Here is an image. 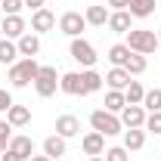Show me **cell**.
I'll return each instance as SVG.
<instances>
[{
    "label": "cell",
    "instance_id": "6da1fadb",
    "mask_svg": "<svg viewBox=\"0 0 161 161\" xmlns=\"http://www.w3.org/2000/svg\"><path fill=\"white\" fill-rule=\"evenodd\" d=\"M37 71H40L37 59H25V56H22L16 65H9V75H6V78H9L13 87H28V84H34Z\"/></svg>",
    "mask_w": 161,
    "mask_h": 161
},
{
    "label": "cell",
    "instance_id": "7a4b0ae2",
    "mask_svg": "<svg viewBox=\"0 0 161 161\" xmlns=\"http://www.w3.org/2000/svg\"><path fill=\"white\" fill-rule=\"evenodd\" d=\"M127 47H130L133 53L149 56V53L158 50V34L149 31V28H130V31H127Z\"/></svg>",
    "mask_w": 161,
    "mask_h": 161
},
{
    "label": "cell",
    "instance_id": "3957f363",
    "mask_svg": "<svg viewBox=\"0 0 161 161\" xmlns=\"http://www.w3.org/2000/svg\"><path fill=\"white\" fill-rule=\"evenodd\" d=\"M90 127H93V130H99L102 136H118V133H124L121 118H118V115H112V112H105V108L90 112Z\"/></svg>",
    "mask_w": 161,
    "mask_h": 161
},
{
    "label": "cell",
    "instance_id": "277c9868",
    "mask_svg": "<svg viewBox=\"0 0 161 161\" xmlns=\"http://www.w3.org/2000/svg\"><path fill=\"white\" fill-rule=\"evenodd\" d=\"M68 56L78 62L80 68H93L96 65V47L90 43V40H84V37H71V47H68Z\"/></svg>",
    "mask_w": 161,
    "mask_h": 161
},
{
    "label": "cell",
    "instance_id": "5b68a950",
    "mask_svg": "<svg viewBox=\"0 0 161 161\" xmlns=\"http://www.w3.org/2000/svg\"><path fill=\"white\" fill-rule=\"evenodd\" d=\"M34 90H37V96L50 99V96L59 90V71H56L53 65H40L37 78H34Z\"/></svg>",
    "mask_w": 161,
    "mask_h": 161
},
{
    "label": "cell",
    "instance_id": "8992f818",
    "mask_svg": "<svg viewBox=\"0 0 161 161\" xmlns=\"http://www.w3.org/2000/svg\"><path fill=\"white\" fill-rule=\"evenodd\" d=\"M84 28H87L84 13H75V9L62 13V19H59V31H62V34H68V37H80V34H84Z\"/></svg>",
    "mask_w": 161,
    "mask_h": 161
},
{
    "label": "cell",
    "instance_id": "52a82bcc",
    "mask_svg": "<svg viewBox=\"0 0 161 161\" xmlns=\"http://www.w3.org/2000/svg\"><path fill=\"white\" fill-rule=\"evenodd\" d=\"M146 115H149V112H146L142 105H124L118 118H121V124H124V130H133V127H142V124H146Z\"/></svg>",
    "mask_w": 161,
    "mask_h": 161
},
{
    "label": "cell",
    "instance_id": "ba28073f",
    "mask_svg": "<svg viewBox=\"0 0 161 161\" xmlns=\"http://www.w3.org/2000/svg\"><path fill=\"white\" fill-rule=\"evenodd\" d=\"M80 149H84V155H102L105 152V136H102L99 130H90V133H84L80 136Z\"/></svg>",
    "mask_w": 161,
    "mask_h": 161
},
{
    "label": "cell",
    "instance_id": "9c48e42d",
    "mask_svg": "<svg viewBox=\"0 0 161 161\" xmlns=\"http://www.w3.org/2000/svg\"><path fill=\"white\" fill-rule=\"evenodd\" d=\"M56 28V16L43 6V9H34L31 13V31L34 34H43V31H53Z\"/></svg>",
    "mask_w": 161,
    "mask_h": 161
},
{
    "label": "cell",
    "instance_id": "30bf717a",
    "mask_svg": "<svg viewBox=\"0 0 161 161\" xmlns=\"http://www.w3.org/2000/svg\"><path fill=\"white\" fill-rule=\"evenodd\" d=\"M0 28H3V37H9V40H19L22 34L28 31V25H25V19H22V16H3Z\"/></svg>",
    "mask_w": 161,
    "mask_h": 161
},
{
    "label": "cell",
    "instance_id": "8fae6325",
    "mask_svg": "<svg viewBox=\"0 0 161 161\" xmlns=\"http://www.w3.org/2000/svg\"><path fill=\"white\" fill-rule=\"evenodd\" d=\"M16 47H19V56H25V59H34L40 53V37L34 34V31H25L19 40H16Z\"/></svg>",
    "mask_w": 161,
    "mask_h": 161
},
{
    "label": "cell",
    "instance_id": "7c38bea8",
    "mask_svg": "<svg viewBox=\"0 0 161 161\" xmlns=\"http://www.w3.org/2000/svg\"><path fill=\"white\" fill-rule=\"evenodd\" d=\"M59 90H62V93H68V96H84V80H80V71L59 75Z\"/></svg>",
    "mask_w": 161,
    "mask_h": 161
},
{
    "label": "cell",
    "instance_id": "4fadbf2b",
    "mask_svg": "<svg viewBox=\"0 0 161 161\" xmlns=\"http://www.w3.org/2000/svg\"><path fill=\"white\" fill-rule=\"evenodd\" d=\"M56 133H59L62 140L78 136V133H80V121L75 118V115H59V118H56Z\"/></svg>",
    "mask_w": 161,
    "mask_h": 161
},
{
    "label": "cell",
    "instance_id": "5bb4252c",
    "mask_svg": "<svg viewBox=\"0 0 161 161\" xmlns=\"http://www.w3.org/2000/svg\"><path fill=\"white\" fill-rule=\"evenodd\" d=\"M108 28H112L115 34H127V31L133 28V16H130L127 9H115V13L108 16Z\"/></svg>",
    "mask_w": 161,
    "mask_h": 161
},
{
    "label": "cell",
    "instance_id": "9a60e30c",
    "mask_svg": "<svg viewBox=\"0 0 161 161\" xmlns=\"http://www.w3.org/2000/svg\"><path fill=\"white\" fill-rule=\"evenodd\" d=\"M6 149H9V152H16L22 161H28L31 155H34V140L19 133V136H13V140H9V146H6Z\"/></svg>",
    "mask_w": 161,
    "mask_h": 161
},
{
    "label": "cell",
    "instance_id": "2e32d148",
    "mask_svg": "<svg viewBox=\"0 0 161 161\" xmlns=\"http://www.w3.org/2000/svg\"><path fill=\"white\" fill-rule=\"evenodd\" d=\"M6 121H9V127H25V124H31V108L13 102V105L6 108Z\"/></svg>",
    "mask_w": 161,
    "mask_h": 161
},
{
    "label": "cell",
    "instance_id": "e0dca14e",
    "mask_svg": "<svg viewBox=\"0 0 161 161\" xmlns=\"http://www.w3.org/2000/svg\"><path fill=\"white\" fill-rule=\"evenodd\" d=\"M108 9L105 6H99V3H93V6H87V13H84V19H87V25H93V28H105L108 25Z\"/></svg>",
    "mask_w": 161,
    "mask_h": 161
},
{
    "label": "cell",
    "instance_id": "ac0fdd59",
    "mask_svg": "<svg viewBox=\"0 0 161 161\" xmlns=\"http://www.w3.org/2000/svg\"><path fill=\"white\" fill-rule=\"evenodd\" d=\"M80 80H84V96H90V93H96V90H102V75L96 71V68H84L80 71Z\"/></svg>",
    "mask_w": 161,
    "mask_h": 161
},
{
    "label": "cell",
    "instance_id": "d6986e66",
    "mask_svg": "<svg viewBox=\"0 0 161 161\" xmlns=\"http://www.w3.org/2000/svg\"><path fill=\"white\" fill-rule=\"evenodd\" d=\"M65 152H68V146H65V140H62L59 133H53V136L43 140V155L47 158H62Z\"/></svg>",
    "mask_w": 161,
    "mask_h": 161
},
{
    "label": "cell",
    "instance_id": "ffe728a7",
    "mask_svg": "<svg viewBox=\"0 0 161 161\" xmlns=\"http://www.w3.org/2000/svg\"><path fill=\"white\" fill-rule=\"evenodd\" d=\"M130 75H127V68H115L112 65V71L105 75V84H108V90H127V84H130Z\"/></svg>",
    "mask_w": 161,
    "mask_h": 161
},
{
    "label": "cell",
    "instance_id": "44dd1931",
    "mask_svg": "<svg viewBox=\"0 0 161 161\" xmlns=\"http://www.w3.org/2000/svg\"><path fill=\"white\" fill-rule=\"evenodd\" d=\"M142 146H146V130H142V127L124 130V149H127V152H140Z\"/></svg>",
    "mask_w": 161,
    "mask_h": 161
},
{
    "label": "cell",
    "instance_id": "7402d4cb",
    "mask_svg": "<svg viewBox=\"0 0 161 161\" xmlns=\"http://www.w3.org/2000/svg\"><path fill=\"white\" fill-rule=\"evenodd\" d=\"M155 9H158L155 0H130V6H127V13H130L133 19H149Z\"/></svg>",
    "mask_w": 161,
    "mask_h": 161
},
{
    "label": "cell",
    "instance_id": "603a6c76",
    "mask_svg": "<svg viewBox=\"0 0 161 161\" xmlns=\"http://www.w3.org/2000/svg\"><path fill=\"white\" fill-rule=\"evenodd\" d=\"M130 53H133V50H130L127 43H115V47H108V62H112L115 68H124L127 59H130Z\"/></svg>",
    "mask_w": 161,
    "mask_h": 161
},
{
    "label": "cell",
    "instance_id": "cb8c5ba5",
    "mask_svg": "<svg viewBox=\"0 0 161 161\" xmlns=\"http://www.w3.org/2000/svg\"><path fill=\"white\" fill-rule=\"evenodd\" d=\"M127 105V96H124V90H108L105 93V112H112V115H121V108Z\"/></svg>",
    "mask_w": 161,
    "mask_h": 161
},
{
    "label": "cell",
    "instance_id": "d4e9b609",
    "mask_svg": "<svg viewBox=\"0 0 161 161\" xmlns=\"http://www.w3.org/2000/svg\"><path fill=\"white\" fill-rule=\"evenodd\" d=\"M0 62H3V65H16V62H19V47L9 37L0 40Z\"/></svg>",
    "mask_w": 161,
    "mask_h": 161
},
{
    "label": "cell",
    "instance_id": "484cf974",
    "mask_svg": "<svg viewBox=\"0 0 161 161\" xmlns=\"http://www.w3.org/2000/svg\"><path fill=\"white\" fill-rule=\"evenodd\" d=\"M124 96H127V105H142L146 87H142L140 80H130V84H127V90H124Z\"/></svg>",
    "mask_w": 161,
    "mask_h": 161
},
{
    "label": "cell",
    "instance_id": "4316f807",
    "mask_svg": "<svg viewBox=\"0 0 161 161\" xmlns=\"http://www.w3.org/2000/svg\"><path fill=\"white\" fill-rule=\"evenodd\" d=\"M146 65H149V62H146V56H142V53H130V59H127V65H124V68H127V75H130V78H136V75H142V71H146Z\"/></svg>",
    "mask_w": 161,
    "mask_h": 161
},
{
    "label": "cell",
    "instance_id": "83f0119b",
    "mask_svg": "<svg viewBox=\"0 0 161 161\" xmlns=\"http://www.w3.org/2000/svg\"><path fill=\"white\" fill-rule=\"evenodd\" d=\"M142 108H146V112H161V87L146 90V96H142Z\"/></svg>",
    "mask_w": 161,
    "mask_h": 161
},
{
    "label": "cell",
    "instance_id": "f1b7e54d",
    "mask_svg": "<svg viewBox=\"0 0 161 161\" xmlns=\"http://www.w3.org/2000/svg\"><path fill=\"white\" fill-rule=\"evenodd\" d=\"M142 130H149V133L161 136V112H149V115H146V124H142Z\"/></svg>",
    "mask_w": 161,
    "mask_h": 161
},
{
    "label": "cell",
    "instance_id": "f546056e",
    "mask_svg": "<svg viewBox=\"0 0 161 161\" xmlns=\"http://www.w3.org/2000/svg\"><path fill=\"white\" fill-rule=\"evenodd\" d=\"M0 9H3V16H22L25 0H3V3H0Z\"/></svg>",
    "mask_w": 161,
    "mask_h": 161
},
{
    "label": "cell",
    "instance_id": "4dcf8cb0",
    "mask_svg": "<svg viewBox=\"0 0 161 161\" xmlns=\"http://www.w3.org/2000/svg\"><path fill=\"white\" fill-rule=\"evenodd\" d=\"M102 155H105V161H130V155H127L124 146H112V149H105Z\"/></svg>",
    "mask_w": 161,
    "mask_h": 161
},
{
    "label": "cell",
    "instance_id": "1f68e13d",
    "mask_svg": "<svg viewBox=\"0 0 161 161\" xmlns=\"http://www.w3.org/2000/svg\"><path fill=\"white\" fill-rule=\"evenodd\" d=\"M9 140H13V127H9V121H0V155L6 152Z\"/></svg>",
    "mask_w": 161,
    "mask_h": 161
},
{
    "label": "cell",
    "instance_id": "d6a6232c",
    "mask_svg": "<svg viewBox=\"0 0 161 161\" xmlns=\"http://www.w3.org/2000/svg\"><path fill=\"white\" fill-rule=\"evenodd\" d=\"M13 105V96H9V90H0V112H6Z\"/></svg>",
    "mask_w": 161,
    "mask_h": 161
},
{
    "label": "cell",
    "instance_id": "836d02e7",
    "mask_svg": "<svg viewBox=\"0 0 161 161\" xmlns=\"http://www.w3.org/2000/svg\"><path fill=\"white\" fill-rule=\"evenodd\" d=\"M108 6H115V9H127L130 0H108Z\"/></svg>",
    "mask_w": 161,
    "mask_h": 161
},
{
    "label": "cell",
    "instance_id": "e575fe53",
    "mask_svg": "<svg viewBox=\"0 0 161 161\" xmlns=\"http://www.w3.org/2000/svg\"><path fill=\"white\" fill-rule=\"evenodd\" d=\"M0 161H22V158H19V155H16V152H9V149H6V152L0 155Z\"/></svg>",
    "mask_w": 161,
    "mask_h": 161
},
{
    "label": "cell",
    "instance_id": "d590c367",
    "mask_svg": "<svg viewBox=\"0 0 161 161\" xmlns=\"http://www.w3.org/2000/svg\"><path fill=\"white\" fill-rule=\"evenodd\" d=\"M43 3L47 0H25V6H31V9H43Z\"/></svg>",
    "mask_w": 161,
    "mask_h": 161
},
{
    "label": "cell",
    "instance_id": "8d00e7d4",
    "mask_svg": "<svg viewBox=\"0 0 161 161\" xmlns=\"http://www.w3.org/2000/svg\"><path fill=\"white\" fill-rule=\"evenodd\" d=\"M28 161H53V158H47V155H31Z\"/></svg>",
    "mask_w": 161,
    "mask_h": 161
},
{
    "label": "cell",
    "instance_id": "74e56055",
    "mask_svg": "<svg viewBox=\"0 0 161 161\" xmlns=\"http://www.w3.org/2000/svg\"><path fill=\"white\" fill-rule=\"evenodd\" d=\"M90 161H105V158H99V155H93V158H90Z\"/></svg>",
    "mask_w": 161,
    "mask_h": 161
},
{
    "label": "cell",
    "instance_id": "f35d334b",
    "mask_svg": "<svg viewBox=\"0 0 161 161\" xmlns=\"http://www.w3.org/2000/svg\"><path fill=\"white\" fill-rule=\"evenodd\" d=\"M158 50H161V31H158Z\"/></svg>",
    "mask_w": 161,
    "mask_h": 161
},
{
    "label": "cell",
    "instance_id": "ab89813d",
    "mask_svg": "<svg viewBox=\"0 0 161 161\" xmlns=\"http://www.w3.org/2000/svg\"><path fill=\"white\" fill-rule=\"evenodd\" d=\"M0 3H3V0H0Z\"/></svg>",
    "mask_w": 161,
    "mask_h": 161
}]
</instances>
